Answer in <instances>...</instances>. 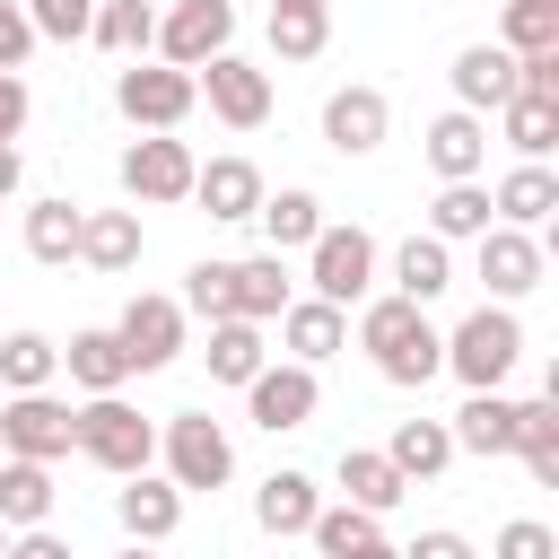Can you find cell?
<instances>
[{
	"mask_svg": "<svg viewBox=\"0 0 559 559\" xmlns=\"http://www.w3.org/2000/svg\"><path fill=\"white\" fill-rule=\"evenodd\" d=\"M358 349L376 358L384 384H428L445 376V332L411 297H358Z\"/></svg>",
	"mask_w": 559,
	"mask_h": 559,
	"instance_id": "1",
	"label": "cell"
},
{
	"mask_svg": "<svg viewBox=\"0 0 559 559\" xmlns=\"http://www.w3.org/2000/svg\"><path fill=\"white\" fill-rule=\"evenodd\" d=\"M515 358H524V323H515V306H472L454 332H445V376H463V393H489V384H507L515 376Z\"/></svg>",
	"mask_w": 559,
	"mask_h": 559,
	"instance_id": "2",
	"label": "cell"
},
{
	"mask_svg": "<svg viewBox=\"0 0 559 559\" xmlns=\"http://www.w3.org/2000/svg\"><path fill=\"white\" fill-rule=\"evenodd\" d=\"M70 454H87L96 472H148V454H157V428L122 402V393H87L79 411H70Z\"/></svg>",
	"mask_w": 559,
	"mask_h": 559,
	"instance_id": "3",
	"label": "cell"
},
{
	"mask_svg": "<svg viewBox=\"0 0 559 559\" xmlns=\"http://www.w3.org/2000/svg\"><path fill=\"white\" fill-rule=\"evenodd\" d=\"M306 288L323 297V306H358V297H376V236L367 227H314V245H306Z\"/></svg>",
	"mask_w": 559,
	"mask_h": 559,
	"instance_id": "4",
	"label": "cell"
},
{
	"mask_svg": "<svg viewBox=\"0 0 559 559\" xmlns=\"http://www.w3.org/2000/svg\"><path fill=\"white\" fill-rule=\"evenodd\" d=\"M157 454H166L175 489H227V472H236V445H227V428L210 411H175L157 428Z\"/></svg>",
	"mask_w": 559,
	"mask_h": 559,
	"instance_id": "5",
	"label": "cell"
},
{
	"mask_svg": "<svg viewBox=\"0 0 559 559\" xmlns=\"http://www.w3.org/2000/svg\"><path fill=\"white\" fill-rule=\"evenodd\" d=\"M114 105H122L131 131H175V122L201 105V87H192V70H175V61H131V70L114 79Z\"/></svg>",
	"mask_w": 559,
	"mask_h": 559,
	"instance_id": "6",
	"label": "cell"
},
{
	"mask_svg": "<svg viewBox=\"0 0 559 559\" xmlns=\"http://www.w3.org/2000/svg\"><path fill=\"white\" fill-rule=\"evenodd\" d=\"M192 166H201V157H192L175 131H148V140L122 148L114 175H122V192H131L140 210H175V201H192Z\"/></svg>",
	"mask_w": 559,
	"mask_h": 559,
	"instance_id": "7",
	"label": "cell"
},
{
	"mask_svg": "<svg viewBox=\"0 0 559 559\" xmlns=\"http://www.w3.org/2000/svg\"><path fill=\"white\" fill-rule=\"evenodd\" d=\"M192 87L210 96V114H218L227 131H262V122H271V70H253L245 52H210V61L192 70Z\"/></svg>",
	"mask_w": 559,
	"mask_h": 559,
	"instance_id": "8",
	"label": "cell"
},
{
	"mask_svg": "<svg viewBox=\"0 0 559 559\" xmlns=\"http://www.w3.org/2000/svg\"><path fill=\"white\" fill-rule=\"evenodd\" d=\"M114 341H122V358H131V376H157V367H175L183 358V306L175 297H131L122 314H114Z\"/></svg>",
	"mask_w": 559,
	"mask_h": 559,
	"instance_id": "9",
	"label": "cell"
},
{
	"mask_svg": "<svg viewBox=\"0 0 559 559\" xmlns=\"http://www.w3.org/2000/svg\"><path fill=\"white\" fill-rule=\"evenodd\" d=\"M227 44H236V0H175L157 17V61H175V70H201Z\"/></svg>",
	"mask_w": 559,
	"mask_h": 559,
	"instance_id": "10",
	"label": "cell"
},
{
	"mask_svg": "<svg viewBox=\"0 0 559 559\" xmlns=\"http://www.w3.org/2000/svg\"><path fill=\"white\" fill-rule=\"evenodd\" d=\"M384 131H393L384 87L349 79V87H332V96H323V148H332V157H376V148H384Z\"/></svg>",
	"mask_w": 559,
	"mask_h": 559,
	"instance_id": "11",
	"label": "cell"
},
{
	"mask_svg": "<svg viewBox=\"0 0 559 559\" xmlns=\"http://www.w3.org/2000/svg\"><path fill=\"white\" fill-rule=\"evenodd\" d=\"M0 454H26V463H61L70 454V402L44 393H9L0 402Z\"/></svg>",
	"mask_w": 559,
	"mask_h": 559,
	"instance_id": "12",
	"label": "cell"
},
{
	"mask_svg": "<svg viewBox=\"0 0 559 559\" xmlns=\"http://www.w3.org/2000/svg\"><path fill=\"white\" fill-rule=\"evenodd\" d=\"M472 245H480V262H472V271L489 280V297H498V306H515V297H533V288H542V236H533V227H498V218H489Z\"/></svg>",
	"mask_w": 559,
	"mask_h": 559,
	"instance_id": "13",
	"label": "cell"
},
{
	"mask_svg": "<svg viewBox=\"0 0 559 559\" xmlns=\"http://www.w3.org/2000/svg\"><path fill=\"white\" fill-rule=\"evenodd\" d=\"M314 402H323V384H314V367H297V358H280V367H262V376L245 384V411H253V428H271V437L306 428Z\"/></svg>",
	"mask_w": 559,
	"mask_h": 559,
	"instance_id": "14",
	"label": "cell"
},
{
	"mask_svg": "<svg viewBox=\"0 0 559 559\" xmlns=\"http://www.w3.org/2000/svg\"><path fill=\"white\" fill-rule=\"evenodd\" d=\"M114 524H122L131 542H166V533L183 524V489H175L166 472H122V489H114Z\"/></svg>",
	"mask_w": 559,
	"mask_h": 559,
	"instance_id": "15",
	"label": "cell"
},
{
	"mask_svg": "<svg viewBox=\"0 0 559 559\" xmlns=\"http://www.w3.org/2000/svg\"><path fill=\"white\" fill-rule=\"evenodd\" d=\"M280 341H288L297 367H323V358L349 349V314L323 306V297H288V306H280Z\"/></svg>",
	"mask_w": 559,
	"mask_h": 559,
	"instance_id": "16",
	"label": "cell"
},
{
	"mask_svg": "<svg viewBox=\"0 0 559 559\" xmlns=\"http://www.w3.org/2000/svg\"><path fill=\"white\" fill-rule=\"evenodd\" d=\"M515 96V52L507 44H463L454 52V105L463 114H498Z\"/></svg>",
	"mask_w": 559,
	"mask_h": 559,
	"instance_id": "17",
	"label": "cell"
},
{
	"mask_svg": "<svg viewBox=\"0 0 559 559\" xmlns=\"http://www.w3.org/2000/svg\"><path fill=\"white\" fill-rule=\"evenodd\" d=\"M428 166H437V183H472L480 166H489V122L480 114H437L428 122Z\"/></svg>",
	"mask_w": 559,
	"mask_h": 559,
	"instance_id": "18",
	"label": "cell"
},
{
	"mask_svg": "<svg viewBox=\"0 0 559 559\" xmlns=\"http://www.w3.org/2000/svg\"><path fill=\"white\" fill-rule=\"evenodd\" d=\"M192 201L236 227V218L262 210V166H253V157H210V166H192Z\"/></svg>",
	"mask_w": 559,
	"mask_h": 559,
	"instance_id": "19",
	"label": "cell"
},
{
	"mask_svg": "<svg viewBox=\"0 0 559 559\" xmlns=\"http://www.w3.org/2000/svg\"><path fill=\"white\" fill-rule=\"evenodd\" d=\"M332 480H341V498H349V507H367V515H393V507L411 498V480L384 463V445H341Z\"/></svg>",
	"mask_w": 559,
	"mask_h": 559,
	"instance_id": "20",
	"label": "cell"
},
{
	"mask_svg": "<svg viewBox=\"0 0 559 559\" xmlns=\"http://www.w3.org/2000/svg\"><path fill=\"white\" fill-rule=\"evenodd\" d=\"M445 288H454V245H437L428 227H419V236H402V245H393V297L437 306Z\"/></svg>",
	"mask_w": 559,
	"mask_h": 559,
	"instance_id": "21",
	"label": "cell"
},
{
	"mask_svg": "<svg viewBox=\"0 0 559 559\" xmlns=\"http://www.w3.org/2000/svg\"><path fill=\"white\" fill-rule=\"evenodd\" d=\"M61 367H70V384H79V393H122V384H131V358H122L114 323H87V332H70Z\"/></svg>",
	"mask_w": 559,
	"mask_h": 559,
	"instance_id": "22",
	"label": "cell"
},
{
	"mask_svg": "<svg viewBox=\"0 0 559 559\" xmlns=\"http://www.w3.org/2000/svg\"><path fill=\"white\" fill-rule=\"evenodd\" d=\"M445 437H454V454H507L515 445V402L489 384V393H463V411L445 419Z\"/></svg>",
	"mask_w": 559,
	"mask_h": 559,
	"instance_id": "23",
	"label": "cell"
},
{
	"mask_svg": "<svg viewBox=\"0 0 559 559\" xmlns=\"http://www.w3.org/2000/svg\"><path fill=\"white\" fill-rule=\"evenodd\" d=\"M489 210H498V227H542V218L559 210V175H550L542 157H524L515 175H498V192H489Z\"/></svg>",
	"mask_w": 559,
	"mask_h": 559,
	"instance_id": "24",
	"label": "cell"
},
{
	"mask_svg": "<svg viewBox=\"0 0 559 559\" xmlns=\"http://www.w3.org/2000/svg\"><path fill=\"white\" fill-rule=\"evenodd\" d=\"M201 358H210V384H236V393H245V384L271 367V349H262V323H245V314L210 323V349H201Z\"/></svg>",
	"mask_w": 559,
	"mask_h": 559,
	"instance_id": "25",
	"label": "cell"
},
{
	"mask_svg": "<svg viewBox=\"0 0 559 559\" xmlns=\"http://www.w3.org/2000/svg\"><path fill=\"white\" fill-rule=\"evenodd\" d=\"M52 463H26V454H0V524L9 533H26V524H44L52 515Z\"/></svg>",
	"mask_w": 559,
	"mask_h": 559,
	"instance_id": "26",
	"label": "cell"
},
{
	"mask_svg": "<svg viewBox=\"0 0 559 559\" xmlns=\"http://www.w3.org/2000/svg\"><path fill=\"white\" fill-rule=\"evenodd\" d=\"M79 262L87 271H131L140 262V210H87L79 218Z\"/></svg>",
	"mask_w": 559,
	"mask_h": 559,
	"instance_id": "27",
	"label": "cell"
},
{
	"mask_svg": "<svg viewBox=\"0 0 559 559\" xmlns=\"http://www.w3.org/2000/svg\"><path fill=\"white\" fill-rule=\"evenodd\" d=\"M507 454H524V472H533L542 489H559V393L515 402V445H507Z\"/></svg>",
	"mask_w": 559,
	"mask_h": 559,
	"instance_id": "28",
	"label": "cell"
},
{
	"mask_svg": "<svg viewBox=\"0 0 559 559\" xmlns=\"http://www.w3.org/2000/svg\"><path fill=\"white\" fill-rule=\"evenodd\" d=\"M314 507H323V489H314L306 472H271V480L253 489V524H262V533H280V542H288V533H306V524H314Z\"/></svg>",
	"mask_w": 559,
	"mask_h": 559,
	"instance_id": "29",
	"label": "cell"
},
{
	"mask_svg": "<svg viewBox=\"0 0 559 559\" xmlns=\"http://www.w3.org/2000/svg\"><path fill=\"white\" fill-rule=\"evenodd\" d=\"M262 236H271V253H297V245H314V227H323V201L306 192V183H280V192H262Z\"/></svg>",
	"mask_w": 559,
	"mask_h": 559,
	"instance_id": "30",
	"label": "cell"
},
{
	"mask_svg": "<svg viewBox=\"0 0 559 559\" xmlns=\"http://www.w3.org/2000/svg\"><path fill=\"white\" fill-rule=\"evenodd\" d=\"M384 463L419 489V480H437L445 463H454V437H445V419H402L393 428V445H384Z\"/></svg>",
	"mask_w": 559,
	"mask_h": 559,
	"instance_id": "31",
	"label": "cell"
},
{
	"mask_svg": "<svg viewBox=\"0 0 559 559\" xmlns=\"http://www.w3.org/2000/svg\"><path fill=\"white\" fill-rule=\"evenodd\" d=\"M498 131H507L515 157H550V148H559V96H524V87H515V96L498 105Z\"/></svg>",
	"mask_w": 559,
	"mask_h": 559,
	"instance_id": "32",
	"label": "cell"
},
{
	"mask_svg": "<svg viewBox=\"0 0 559 559\" xmlns=\"http://www.w3.org/2000/svg\"><path fill=\"white\" fill-rule=\"evenodd\" d=\"M489 218H498V210H489L480 175H472V183H445V192L428 201V236H437V245H472V236H480Z\"/></svg>",
	"mask_w": 559,
	"mask_h": 559,
	"instance_id": "33",
	"label": "cell"
},
{
	"mask_svg": "<svg viewBox=\"0 0 559 559\" xmlns=\"http://www.w3.org/2000/svg\"><path fill=\"white\" fill-rule=\"evenodd\" d=\"M79 201H35L26 210V253L44 262V271H61V262H79Z\"/></svg>",
	"mask_w": 559,
	"mask_h": 559,
	"instance_id": "34",
	"label": "cell"
},
{
	"mask_svg": "<svg viewBox=\"0 0 559 559\" xmlns=\"http://www.w3.org/2000/svg\"><path fill=\"white\" fill-rule=\"evenodd\" d=\"M87 44H105V52L140 61V52L157 44V9H148V0H96V26H87Z\"/></svg>",
	"mask_w": 559,
	"mask_h": 559,
	"instance_id": "35",
	"label": "cell"
},
{
	"mask_svg": "<svg viewBox=\"0 0 559 559\" xmlns=\"http://www.w3.org/2000/svg\"><path fill=\"white\" fill-rule=\"evenodd\" d=\"M61 376V341H44V332H0V384L9 393H44Z\"/></svg>",
	"mask_w": 559,
	"mask_h": 559,
	"instance_id": "36",
	"label": "cell"
},
{
	"mask_svg": "<svg viewBox=\"0 0 559 559\" xmlns=\"http://www.w3.org/2000/svg\"><path fill=\"white\" fill-rule=\"evenodd\" d=\"M280 306H288V262H280V253L236 262V314H245V323H280Z\"/></svg>",
	"mask_w": 559,
	"mask_h": 559,
	"instance_id": "37",
	"label": "cell"
},
{
	"mask_svg": "<svg viewBox=\"0 0 559 559\" xmlns=\"http://www.w3.org/2000/svg\"><path fill=\"white\" fill-rule=\"evenodd\" d=\"M306 542H314L323 559H358V550H376L384 533H376V515H367V507H349V498H341V507H314Z\"/></svg>",
	"mask_w": 559,
	"mask_h": 559,
	"instance_id": "38",
	"label": "cell"
},
{
	"mask_svg": "<svg viewBox=\"0 0 559 559\" xmlns=\"http://www.w3.org/2000/svg\"><path fill=\"white\" fill-rule=\"evenodd\" d=\"M175 306H183V314H201V323H227V314H236V262H192Z\"/></svg>",
	"mask_w": 559,
	"mask_h": 559,
	"instance_id": "39",
	"label": "cell"
},
{
	"mask_svg": "<svg viewBox=\"0 0 559 559\" xmlns=\"http://www.w3.org/2000/svg\"><path fill=\"white\" fill-rule=\"evenodd\" d=\"M332 44V9H271V52L280 61H314Z\"/></svg>",
	"mask_w": 559,
	"mask_h": 559,
	"instance_id": "40",
	"label": "cell"
},
{
	"mask_svg": "<svg viewBox=\"0 0 559 559\" xmlns=\"http://www.w3.org/2000/svg\"><path fill=\"white\" fill-rule=\"evenodd\" d=\"M498 44H507V52H550V44H559V0H507Z\"/></svg>",
	"mask_w": 559,
	"mask_h": 559,
	"instance_id": "41",
	"label": "cell"
},
{
	"mask_svg": "<svg viewBox=\"0 0 559 559\" xmlns=\"http://www.w3.org/2000/svg\"><path fill=\"white\" fill-rule=\"evenodd\" d=\"M26 26H35V44H79L96 26V0H26Z\"/></svg>",
	"mask_w": 559,
	"mask_h": 559,
	"instance_id": "42",
	"label": "cell"
},
{
	"mask_svg": "<svg viewBox=\"0 0 559 559\" xmlns=\"http://www.w3.org/2000/svg\"><path fill=\"white\" fill-rule=\"evenodd\" d=\"M489 559H559V533H550L542 515H515V524H498Z\"/></svg>",
	"mask_w": 559,
	"mask_h": 559,
	"instance_id": "43",
	"label": "cell"
},
{
	"mask_svg": "<svg viewBox=\"0 0 559 559\" xmlns=\"http://www.w3.org/2000/svg\"><path fill=\"white\" fill-rule=\"evenodd\" d=\"M35 52V26H26V0H0V70H26Z\"/></svg>",
	"mask_w": 559,
	"mask_h": 559,
	"instance_id": "44",
	"label": "cell"
},
{
	"mask_svg": "<svg viewBox=\"0 0 559 559\" xmlns=\"http://www.w3.org/2000/svg\"><path fill=\"white\" fill-rule=\"evenodd\" d=\"M402 559H480V550H472V542H463L454 524H428L419 542H402Z\"/></svg>",
	"mask_w": 559,
	"mask_h": 559,
	"instance_id": "45",
	"label": "cell"
},
{
	"mask_svg": "<svg viewBox=\"0 0 559 559\" xmlns=\"http://www.w3.org/2000/svg\"><path fill=\"white\" fill-rule=\"evenodd\" d=\"M26 114H35L26 79H17V70H0V140H17V131H26Z\"/></svg>",
	"mask_w": 559,
	"mask_h": 559,
	"instance_id": "46",
	"label": "cell"
},
{
	"mask_svg": "<svg viewBox=\"0 0 559 559\" xmlns=\"http://www.w3.org/2000/svg\"><path fill=\"white\" fill-rule=\"evenodd\" d=\"M9 559H70V542H61V533H44V524H26V533L9 542Z\"/></svg>",
	"mask_w": 559,
	"mask_h": 559,
	"instance_id": "47",
	"label": "cell"
},
{
	"mask_svg": "<svg viewBox=\"0 0 559 559\" xmlns=\"http://www.w3.org/2000/svg\"><path fill=\"white\" fill-rule=\"evenodd\" d=\"M17 175H26V166H17V140H0V201L17 192Z\"/></svg>",
	"mask_w": 559,
	"mask_h": 559,
	"instance_id": "48",
	"label": "cell"
},
{
	"mask_svg": "<svg viewBox=\"0 0 559 559\" xmlns=\"http://www.w3.org/2000/svg\"><path fill=\"white\" fill-rule=\"evenodd\" d=\"M358 559H402V550H393V542H376V550H358Z\"/></svg>",
	"mask_w": 559,
	"mask_h": 559,
	"instance_id": "49",
	"label": "cell"
},
{
	"mask_svg": "<svg viewBox=\"0 0 559 559\" xmlns=\"http://www.w3.org/2000/svg\"><path fill=\"white\" fill-rule=\"evenodd\" d=\"M271 9H332V0H271Z\"/></svg>",
	"mask_w": 559,
	"mask_h": 559,
	"instance_id": "50",
	"label": "cell"
},
{
	"mask_svg": "<svg viewBox=\"0 0 559 559\" xmlns=\"http://www.w3.org/2000/svg\"><path fill=\"white\" fill-rule=\"evenodd\" d=\"M122 559H157V542H131V550H122Z\"/></svg>",
	"mask_w": 559,
	"mask_h": 559,
	"instance_id": "51",
	"label": "cell"
},
{
	"mask_svg": "<svg viewBox=\"0 0 559 559\" xmlns=\"http://www.w3.org/2000/svg\"><path fill=\"white\" fill-rule=\"evenodd\" d=\"M0 559H9V524H0Z\"/></svg>",
	"mask_w": 559,
	"mask_h": 559,
	"instance_id": "52",
	"label": "cell"
}]
</instances>
